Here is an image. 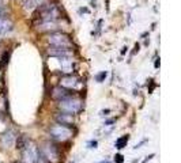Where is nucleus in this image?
<instances>
[{"label":"nucleus","mask_w":181,"mask_h":163,"mask_svg":"<svg viewBox=\"0 0 181 163\" xmlns=\"http://www.w3.org/2000/svg\"><path fill=\"white\" fill-rule=\"evenodd\" d=\"M60 10L59 7L53 3H42L41 6L37 7V12L34 15L36 22H49V20H56L60 18Z\"/></svg>","instance_id":"nucleus-1"},{"label":"nucleus","mask_w":181,"mask_h":163,"mask_svg":"<svg viewBox=\"0 0 181 163\" xmlns=\"http://www.w3.org/2000/svg\"><path fill=\"white\" fill-rule=\"evenodd\" d=\"M48 42L52 46L60 49H70L72 46L71 38L64 33H52V34H49Z\"/></svg>","instance_id":"nucleus-2"},{"label":"nucleus","mask_w":181,"mask_h":163,"mask_svg":"<svg viewBox=\"0 0 181 163\" xmlns=\"http://www.w3.org/2000/svg\"><path fill=\"white\" fill-rule=\"evenodd\" d=\"M60 109H62L64 113H70V114H76L82 110V106L83 102L78 98H65L63 101H60Z\"/></svg>","instance_id":"nucleus-3"},{"label":"nucleus","mask_w":181,"mask_h":163,"mask_svg":"<svg viewBox=\"0 0 181 163\" xmlns=\"http://www.w3.org/2000/svg\"><path fill=\"white\" fill-rule=\"evenodd\" d=\"M72 132L71 128H68L67 125H62V124H57V125H53L51 128V136L52 139H55L57 141H65L68 139L72 137Z\"/></svg>","instance_id":"nucleus-4"},{"label":"nucleus","mask_w":181,"mask_h":163,"mask_svg":"<svg viewBox=\"0 0 181 163\" xmlns=\"http://www.w3.org/2000/svg\"><path fill=\"white\" fill-rule=\"evenodd\" d=\"M23 152V163H38L40 162V151L34 143L29 141L26 147L22 150Z\"/></svg>","instance_id":"nucleus-5"},{"label":"nucleus","mask_w":181,"mask_h":163,"mask_svg":"<svg viewBox=\"0 0 181 163\" xmlns=\"http://www.w3.org/2000/svg\"><path fill=\"white\" fill-rule=\"evenodd\" d=\"M82 84L81 79L75 75H65L60 79V86L64 87L67 90H75V88H79Z\"/></svg>","instance_id":"nucleus-6"},{"label":"nucleus","mask_w":181,"mask_h":163,"mask_svg":"<svg viewBox=\"0 0 181 163\" xmlns=\"http://www.w3.org/2000/svg\"><path fill=\"white\" fill-rule=\"evenodd\" d=\"M42 152H44V156H45L49 162L55 163L59 160V151L53 144L46 143L45 145H44V148H42Z\"/></svg>","instance_id":"nucleus-7"},{"label":"nucleus","mask_w":181,"mask_h":163,"mask_svg":"<svg viewBox=\"0 0 181 163\" xmlns=\"http://www.w3.org/2000/svg\"><path fill=\"white\" fill-rule=\"evenodd\" d=\"M51 95H52V98H53V99H57V101H63V99L68 98V96L71 95V93H70V91H68L67 88H64V87L59 86V87H55V88L52 90Z\"/></svg>","instance_id":"nucleus-8"},{"label":"nucleus","mask_w":181,"mask_h":163,"mask_svg":"<svg viewBox=\"0 0 181 163\" xmlns=\"http://www.w3.org/2000/svg\"><path fill=\"white\" fill-rule=\"evenodd\" d=\"M59 26L55 20H49V22H42L38 23V30L40 31H53V30H57Z\"/></svg>","instance_id":"nucleus-9"},{"label":"nucleus","mask_w":181,"mask_h":163,"mask_svg":"<svg viewBox=\"0 0 181 163\" xmlns=\"http://www.w3.org/2000/svg\"><path fill=\"white\" fill-rule=\"evenodd\" d=\"M12 22L6 18H0V34H6V33L12 30Z\"/></svg>","instance_id":"nucleus-10"},{"label":"nucleus","mask_w":181,"mask_h":163,"mask_svg":"<svg viewBox=\"0 0 181 163\" xmlns=\"http://www.w3.org/2000/svg\"><path fill=\"white\" fill-rule=\"evenodd\" d=\"M56 120H57L59 124L62 125H71L74 124V115L70 114V113H67V114H59L57 117H56Z\"/></svg>","instance_id":"nucleus-11"},{"label":"nucleus","mask_w":181,"mask_h":163,"mask_svg":"<svg viewBox=\"0 0 181 163\" xmlns=\"http://www.w3.org/2000/svg\"><path fill=\"white\" fill-rule=\"evenodd\" d=\"M42 3H45V0H23V6L26 10H36L38 6H41Z\"/></svg>","instance_id":"nucleus-12"},{"label":"nucleus","mask_w":181,"mask_h":163,"mask_svg":"<svg viewBox=\"0 0 181 163\" xmlns=\"http://www.w3.org/2000/svg\"><path fill=\"white\" fill-rule=\"evenodd\" d=\"M27 143H29V140H27L25 136H19V137H18V140H16V148L22 151L23 148L26 147V144H27Z\"/></svg>","instance_id":"nucleus-13"},{"label":"nucleus","mask_w":181,"mask_h":163,"mask_svg":"<svg viewBox=\"0 0 181 163\" xmlns=\"http://www.w3.org/2000/svg\"><path fill=\"white\" fill-rule=\"evenodd\" d=\"M12 140H14V136L11 132H8V133H6L3 136V145H6V147H10L11 144H12Z\"/></svg>","instance_id":"nucleus-14"},{"label":"nucleus","mask_w":181,"mask_h":163,"mask_svg":"<svg viewBox=\"0 0 181 163\" xmlns=\"http://www.w3.org/2000/svg\"><path fill=\"white\" fill-rule=\"evenodd\" d=\"M127 141H128V136H123V137H120L116 140V143H114V147L116 148H124L125 147Z\"/></svg>","instance_id":"nucleus-15"},{"label":"nucleus","mask_w":181,"mask_h":163,"mask_svg":"<svg viewBox=\"0 0 181 163\" xmlns=\"http://www.w3.org/2000/svg\"><path fill=\"white\" fill-rule=\"evenodd\" d=\"M105 77H106V72H101V74H98L97 76H95V79H97V82H100V83H101Z\"/></svg>","instance_id":"nucleus-16"},{"label":"nucleus","mask_w":181,"mask_h":163,"mask_svg":"<svg viewBox=\"0 0 181 163\" xmlns=\"http://www.w3.org/2000/svg\"><path fill=\"white\" fill-rule=\"evenodd\" d=\"M123 155H120V153H119V155H116V156H114V162H116V163H123Z\"/></svg>","instance_id":"nucleus-17"},{"label":"nucleus","mask_w":181,"mask_h":163,"mask_svg":"<svg viewBox=\"0 0 181 163\" xmlns=\"http://www.w3.org/2000/svg\"><path fill=\"white\" fill-rule=\"evenodd\" d=\"M97 144H98V143L94 140V141H89L87 145H89V148H95V147H97Z\"/></svg>","instance_id":"nucleus-18"},{"label":"nucleus","mask_w":181,"mask_h":163,"mask_svg":"<svg viewBox=\"0 0 181 163\" xmlns=\"http://www.w3.org/2000/svg\"><path fill=\"white\" fill-rule=\"evenodd\" d=\"M3 14H4V10H3V8H1V7H0V18L3 16Z\"/></svg>","instance_id":"nucleus-19"},{"label":"nucleus","mask_w":181,"mask_h":163,"mask_svg":"<svg viewBox=\"0 0 181 163\" xmlns=\"http://www.w3.org/2000/svg\"><path fill=\"white\" fill-rule=\"evenodd\" d=\"M15 163H23V162H15Z\"/></svg>","instance_id":"nucleus-20"}]
</instances>
